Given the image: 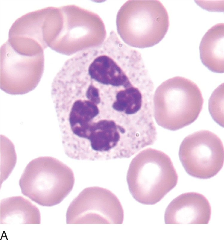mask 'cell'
I'll return each mask as SVG.
<instances>
[{"label": "cell", "mask_w": 224, "mask_h": 240, "mask_svg": "<svg viewBox=\"0 0 224 240\" xmlns=\"http://www.w3.org/2000/svg\"><path fill=\"white\" fill-rule=\"evenodd\" d=\"M104 24L99 16L74 5L54 7L49 47L71 55L101 45L106 39Z\"/></svg>", "instance_id": "6da1fadb"}, {"label": "cell", "mask_w": 224, "mask_h": 240, "mask_svg": "<svg viewBox=\"0 0 224 240\" xmlns=\"http://www.w3.org/2000/svg\"><path fill=\"white\" fill-rule=\"evenodd\" d=\"M153 101L154 116L158 124L169 130L176 131L197 119L204 100L196 83L177 76L165 81L158 87Z\"/></svg>", "instance_id": "7a4b0ae2"}, {"label": "cell", "mask_w": 224, "mask_h": 240, "mask_svg": "<svg viewBox=\"0 0 224 240\" xmlns=\"http://www.w3.org/2000/svg\"><path fill=\"white\" fill-rule=\"evenodd\" d=\"M166 8L159 0H129L117 16V31L124 42L138 48L153 46L164 37L169 27Z\"/></svg>", "instance_id": "3957f363"}, {"label": "cell", "mask_w": 224, "mask_h": 240, "mask_svg": "<svg viewBox=\"0 0 224 240\" xmlns=\"http://www.w3.org/2000/svg\"><path fill=\"white\" fill-rule=\"evenodd\" d=\"M75 183L72 169L59 159L41 156L31 161L19 181L22 193L42 206L60 203L72 190Z\"/></svg>", "instance_id": "277c9868"}, {"label": "cell", "mask_w": 224, "mask_h": 240, "mask_svg": "<svg viewBox=\"0 0 224 240\" xmlns=\"http://www.w3.org/2000/svg\"><path fill=\"white\" fill-rule=\"evenodd\" d=\"M150 168H129L127 181L129 190L137 201L153 205L176 185L178 176L170 157L152 149Z\"/></svg>", "instance_id": "5b68a950"}, {"label": "cell", "mask_w": 224, "mask_h": 240, "mask_svg": "<svg viewBox=\"0 0 224 240\" xmlns=\"http://www.w3.org/2000/svg\"><path fill=\"white\" fill-rule=\"evenodd\" d=\"M224 146L219 137L207 130L198 131L186 137L179 147L182 164L190 176L202 179L211 178L224 164Z\"/></svg>", "instance_id": "8992f818"}, {"label": "cell", "mask_w": 224, "mask_h": 240, "mask_svg": "<svg viewBox=\"0 0 224 240\" xmlns=\"http://www.w3.org/2000/svg\"><path fill=\"white\" fill-rule=\"evenodd\" d=\"M67 224H122L123 208L109 190L98 186L85 188L71 202Z\"/></svg>", "instance_id": "52a82bcc"}, {"label": "cell", "mask_w": 224, "mask_h": 240, "mask_svg": "<svg viewBox=\"0 0 224 240\" xmlns=\"http://www.w3.org/2000/svg\"><path fill=\"white\" fill-rule=\"evenodd\" d=\"M44 59V53H22L6 41L0 49L1 88L13 95L25 94L33 89L42 76Z\"/></svg>", "instance_id": "ba28073f"}, {"label": "cell", "mask_w": 224, "mask_h": 240, "mask_svg": "<svg viewBox=\"0 0 224 240\" xmlns=\"http://www.w3.org/2000/svg\"><path fill=\"white\" fill-rule=\"evenodd\" d=\"M49 7L28 13L18 18L9 32L8 40L14 46L29 52H44L45 19Z\"/></svg>", "instance_id": "9c48e42d"}, {"label": "cell", "mask_w": 224, "mask_h": 240, "mask_svg": "<svg viewBox=\"0 0 224 240\" xmlns=\"http://www.w3.org/2000/svg\"><path fill=\"white\" fill-rule=\"evenodd\" d=\"M211 213L210 203L204 195L186 192L170 203L165 211L164 221L166 224H208Z\"/></svg>", "instance_id": "30bf717a"}, {"label": "cell", "mask_w": 224, "mask_h": 240, "mask_svg": "<svg viewBox=\"0 0 224 240\" xmlns=\"http://www.w3.org/2000/svg\"><path fill=\"white\" fill-rule=\"evenodd\" d=\"M224 23L217 24L202 37L199 46L202 64L214 72H224Z\"/></svg>", "instance_id": "8fae6325"}, {"label": "cell", "mask_w": 224, "mask_h": 240, "mask_svg": "<svg viewBox=\"0 0 224 240\" xmlns=\"http://www.w3.org/2000/svg\"><path fill=\"white\" fill-rule=\"evenodd\" d=\"M41 221L39 208L23 196H13L1 200V224H39Z\"/></svg>", "instance_id": "7c38bea8"}, {"label": "cell", "mask_w": 224, "mask_h": 240, "mask_svg": "<svg viewBox=\"0 0 224 240\" xmlns=\"http://www.w3.org/2000/svg\"><path fill=\"white\" fill-rule=\"evenodd\" d=\"M224 83L213 92L208 101V109L213 120L224 127Z\"/></svg>", "instance_id": "4fadbf2b"}, {"label": "cell", "mask_w": 224, "mask_h": 240, "mask_svg": "<svg viewBox=\"0 0 224 240\" xmlns=\"http://www.w3.org/2000/svg\"><path fill=\"white\" fill-rule=\"evenodd\" d=\"M86 95L89 100L97 105L100 103L101 100L100 91L93 84L91 83L88 85Z\"/></svg>", "instance_id": "5bb4252c"}]
</instances>
